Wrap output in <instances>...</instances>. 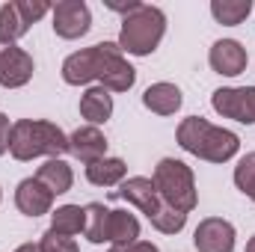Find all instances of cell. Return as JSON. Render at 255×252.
Segmentation results:
<instances>
[{
  "instance_id": "obj_14",
  "label": "cell",
  "mask_w": 255,
  "mask_h": 252,
  "mask_svg": "<svg viewBox=\"0 0 255 252\" xmlns=\"http://www.w3.org/2000/svg\"><path fill=\"white\" fill-rule=\"evenodd\" d=\"M181 89L175 86V83H151L145 92H142V104L151 110V113H157V116H172V113H178V107H181Z\"/></svg>"
},
{
  "instance_id": "obj_18",
  "label": "cell",
  "mask_w": 255,
  "mask_h": 252,
  "mask_svg": "<svg viewBox=\"0 0 255 252\" xmlns=\"http://www.w3.org/2000/svg\"><path fill=\"white\" fill-rule=\"evenodd\" d=\"M139 238V220L128 211H110V223H107V244L113 247H125Z\"/></svg>"
},
{
  "instance_id": "obj_27",
  "label": "cell",
  "mask_w": 255,
  "mask_h": 252,
  "mask_svg": "<svg viewBox=\"0 0 255 252\" xmlns=\"http://www.w3.org/2000/svg\"><path fill=\"white\" fill-rule=\"evenodd\" d=\"M9 136H12V125H9V119L0 113V154L9 151Z\"/></svg>"
},
{
  "instance_id": "obj_31",
  "label": "cell",
  "mask_w": 255,
  "mask_h": 252,
  "mask_svg": "<svg viewBox=\"0 0 255 252\" xmlns=\"http://www.w3.org/2000/svg\"><path fill=\"white\" fill-rule=\"evenodd\" d=\"M0 199H3V193H0Z\"/></svg>"
},
{
  "instance_id": "obj_3",
  "label": "cell",
  "mask_w": 255,
  "mask_h": 252,
  "mask_svg": "<svg viewBox=\"0 0 255 252\" xmlns=\"http://www.w3.org/2000/svg\"><path fill=\"white\" fill-rule=\"evenodd\" d=\"M9 151L15 160H33V157H60L68 151V136L54 122L42 119H18L12 125Z\"/></svg>"
},
{
  "instance_id": "obj_7",
  "label": "cell",
  "mask_w": 255,
  "mask_h": 252,
  "mask_svg": "<svg viewBox=\"0 0 255 252\" xmlns=\"http://www.w3.org/2000/svg\"><path fill=\"white\" fill-rule=\"evenodd\" d=\"M33 71H36L33 57L24 48H18L15 42H3L0 39V86H6V89L27 86Z\"/></svg>"
},
{
  "instance_id": "obj_25",
  "label": "cell",
  "mask_w": 255,
  "mask_h": 252,
  "mask_svg": "<svg viewBox=\"0 0 255 252\" xmlns=\"http://www.w3.org/2000/svg\"><path fill=\"white\" fill-rule=\"evenodd\" d=\"M39 250H42V252H80V250H77V244H74V238L57 235V232H51V229L42 235Z\"/></svg>"
},
{
  "instance_id": "obj_24",
  "label": "cell",
  "mask_w": 255,
  "mask_h": 252,
  "mask_svg": "<svg viewBox=\"0 0 255 252\" xmlns=\"http://www.w3.org/2000/svg\"><path fill=\"white\" fill-rule=\"evenodd\" d=\"M235 184L244 196H253L255 193V151L244 154L235 166Z\"/></svg>"
},
{
  "instance_id": "obj_16",
  "label": "cell",
  "mask_w": 255,
  "mask_h": 252,
  "mask_svg": "<svg viewBox=\"0 0 255 252\" xmlns=\"http://www.w3.org/2000/svg\"><path fill=\"white\" fill-rule=\"evenodd\" d=\"M36 181H42L54 196H63V193H68L71 184H74V172H71V166H68L65 160H60V157H48V160L39 166Z\"/></svg>"
},
{
  "instance_id": "obj_30",
  "label": "cell",
  "mask_w": 255,
  "mask_h": 252,
  "mask_svg": "<svg viewBox=\"0 0 255 252\" xmlns=\"http://www.w3.org/2000/svg\"><path fill=\"white\" fill-rule=\"evenodd\" d=\"M250 199H253V202H255V193H253V196H250Z\"/></svg>"
},
{
  "instance_id": "obj_15",
  "label": "cell",
  "mask_w": 255,
  "mask_h": 252,
  "mask_svg": "<svg viewBox=\"0 0 255 252\" xmlns=\"http://www.w3.org/2000/svg\"><path fill=\"white\" fill-rule=\"evenodd\" d=\"M80 116L89 122V125H104L110 116H113V95L104 89V86H92L83 92L80 98Z\"/></svg>"
},
{
  "instance_id": "obj_5",
  "label": "cell",
  "mask_w": 255,
  "mask_h": 252,
  "mask_svg": "<svg viewBox=\"0 0 255 252\" xmlns=\"http://www.w3.org/2000/svg\"><path fill=\"white\" fill-rule=\"evenodd\" d=\"M154 187L163 205L181 211V214H190L199 202L196 196V181H193V169L184 160H175V157H163L157 166H154Z\"/></svg>"
},
{
  "instance_id": "obj_4",
  "label": "cell",
  "mask_w": 255,
  "mask_h": 252,
  "mask_svg": "<svg viewBox=\"0 0 255 252\" xmlns=\"http://www.w3.org/2000/svg\"><path fill=\"white\" fill-rule=\"evenodd\" d=\"M166 33V15L157 6L142 3L136 12H130L122 18V30H119V48L130 57H148L157 51L160 39Z\"/></svg>"
},
{
  "instance_id": "obj_9",
  "label": "cell",
  "mask_w": 255,
  "mask_h": 252,
  "mask_svg": "<svg viewBox=\"0 0 255 252\" xmlns=\"http://www.w3.org/2000/svg\"><path fill=\"white\" fill-rule=\"evenodd\" d=\"M235 226L223 217H208L193 232V244L199 252H235Z\"/></svg>"
},
{
  "instance_id": "obj_20",
  "label": "cell",
  "mask_w": 255,
  "mask_h": 252,
  "mask_svg": "<svg viewBox=\"0 0 255 252\" xmlns=\"http://www.w3.org/2000/svg\"><path fill=\"white\" fill-rule=\"evenodd\" d=\"M30 33V21L24 18V12L18 9V0L3 3L0 6V39L3 42H18L21 36Z\"/></svg>"
},
{
  "instance_id": "obj_21",
  "label": "cell",
  "mask_w": 255,
  "mask_h": 252,
  "mask_svg": "<svg viewBox=\"0 0 255 252\" xmlns=\"http://www.w3.org/2000/svg\"><path fill=\"white\" fill-rule=\"evenodd\" d=\"M253 12V3L250 0H214L211 3V15L226 24V27H238L247 21V15Z\"/></svg>"
},
{
  "instance_id": "obj_11",
  "label": "cell",
  "mask_w": 255,
  "mask_h": 252,
  "mask_svg": "<svg viewBox=\"0 0 255 252\" xmlns=\"http://www.w3.org/2000/svg\"><path fill=\"white\" fill-rule=\"evenodd\" d=\"M208 63H211V68H214L217 74L238 77L241 71H247L250 57H247V48H244L241 42H235V39H220V42H214V48H211V54H208Z\"/></svg>"
},
{
  "instance_id": "obj_22",
  "label": "cell",
  "mask_w": 255,
  "mask_h": 252,
  "mask_svg": "<svg viewBox=\"0 0 255 252\" xmlns=\"http://www.w3.org/2000/svg\"><path fill=\"white\" fill-rule=\"evenodd\" d=\"M107 223H110V208H104L101 202L86 205V238L92 244H107Z\"/></svg>"
},
{
  "instance_id": "obj_28",
  "label": "cell",
  "mask_w": 255,
  "mask_h": 252,
  "mask_svg": "<svg viewBox=\"0 0 255 252\" xmlns=\"http://www.w3.org/2000/svg\"><path fill=\"white\" fill-rule=\"evenodd\" d=\"M15 252H42V250H39V244H24V247H18Z\"/></svg>"
},
{
  "instance_id": "obj_17",
  "label": "cell",
  "mask_w": 255,
  "mask_h": 252,
  "mask_svg": "<svg viewBox=\"0 0 255 252\" xmlns=\"http://www.w3.org/2000/svg\"><path fill=\"white\" fill-rule=\"evenodd\" d=\"M128 175V166L122 157H101L95 163L86 166V178L89 184L95 187H113V184H122Z\"/></svg>"
},
{
  "instance_id": "obj_10",
  "label": "cell",
  "mask_w": 255,
  "mask_h": 252,
  "mask_svg": "<svg viewBox=\"0 0 255 252\" xmlns=\"http://www.w3.org/2000/svg\"><path fill=\"white\" fill-rule=\"evenodd\" d=\"M113 196H119V199L130 202L133 208H139L148 220H154V217L160 214V208H163V202H160V196H157L154 181H151V178H145V175L125 178V181L119 184V190H113Z\"/></svg>"
},
{
  "instance_id": "obj_23",
  "label": "cell",
  "mask_w": 255,
  "mask_h": 252,
  "mask_svg": "<svg viewBox=\"0 0 255 252\" xmlns=\"http://www.w3.org/2000/svg\"><path fill=\"white\" fill-rule=\"evenodd\" d=\"M157 232H163V235H178L181 229H184V223H187V214H181V211H175V208H169V205H163L160 208V214L154 217V220H148Z\"/></svg>"
},
{
  "instance_id": "obj_13",
  "label": "cell",
  "mask_w": 255,
  "mask_h": 252,
  "mask_svg": "<svg viewBox=\"0 0 255 252\" xmlns=\"http://www.w3.org/2000/svg\"><path fill=\"white\" fill-rule=\"evenodd\" d=\"M15 205L27 217H42V214H51L54 193L45 187L42 181H36V178H24L18 184V190H15Z\"/></svg>"
},
{
  "instance_id": "obj_19",
  "label": "cell",
  "mask_w": 255,
  "mask_h": 252,
  "mask_svg": "<svg viewBox=\"0 0 255 252\" xmlns=\"http://www.w3.org/2000/svg\"><path fill=\"white\" fill-rule=\"evenodd\" d=\"M51 232L65 235V238H74L80 232H86V208L80 205H63L51 214Z\"/></svg>"
},
{
  "instance_id": "obj_6",
  "label": "cell",
  "mask_w": 255,
  "mask_h": 252,
  "mask_svg": "<svg viewBox=\"0 0 255 252\" xmlns=\"http://www.w3.org/2000/svg\"><path fill=\"white\" fill-rule=\"evenodd\" d=\"M214 110L223 119H235L241 125H255V86H226L211 98Z\"/></svg>"
},
{
  "instance_id": "obj_2",
  "label": "cell",
  "mask_w": 255,
  "mask_h": 252,
  "mask_svg": "<svg viewBox=\"0 0 255 252\" xmlns=\"http://www.w3.org/2000/svg\"><path fill=\"white\" fill-rule=\"evenodd\" d=\"M175 139L184 151H190L199 160H208V163H226L241 148V139L235 130L211 125L202 116H187L175 130Z\"/></svg>"
},
{
  "instance_id": "obj_1",
  "label": "cell",
  "mask_w": 255,
  "mask_h": 252,
  "mask_svg": "<svg viewBox=\"0 0 255 252\" xmlns=\"http://www.w3.org/2000/svg\"><path fill=\"white\" fill-rule=\"evenodd\" d=\"M63 80L68 86L101 80L107 92H128L136 83V68L122 57V48L113 42H101L92 48H83L63 63Z\"/></svg>"
},
{
  "instance_id": "obj_12",
  "label": "cell",
  "mask_w": 255,
  "mask_h": 252,
  "mask_svg": "<svg viewBox=\"0 0 255 252\" xmlns=\"http://www.w3.org/2000/svg\"><path fill=\"white\" fill-rule=\"evenodd\" d=\"M68 151H71L80 163L89 166V163L107 157V136H104L95 125L77 127V130L68 136Z\"/></svg>"
},
{
  "instance_id": "obj_29",
  "label": "cell",
  "mask_w": 255,
  "mask_h": 252,
  "mask_svg": "<svg viewBox=\"0 0 255 252\" xmlns=\"http://www.w3.org/2000/svg\"><path fill=\"white\" fill-rule=\"evenodd\" d=\"M247 252H255V238H250V244H247Z\"/></svg>"
},
{
  "instance_id": "obj_8",
  "label": "cell",
  "mask_w": 255,
  "mask_h": 252,
  "mask_svg": "<svg viewBox=\"0 0 255 252\" xmlns=\"http://www.w3.org/2000/svg\"><path fill=\"white\" fill-rule=\"evenodd\" d=\"M54 33L60 39H80L92 27V12L83 0H60L54 9Z\"/></svg>"
},
{
  "instance_id": "obj_26",
  "label": "cell",
  "mask_w": 255,
  "mask_h": 252,
  "mask_svg": "<svg viewBox=\"0 0 255 252\" xmlns=\"http://www.w3.org/2000/svg\"><path fill=\"white\" fill-rule=\"evenodd\" d=\"M110 252H160V250L148 241H133V244H125V247H113Z\"/></svg>"
}]
</instances>
